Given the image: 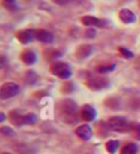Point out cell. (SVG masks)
Returning <instances> with one entry per match:
<instances>
[{
    "instance_id": "cell-1",
    "label": "cell",
    "mask_w": 140,
    "mask_h": 154,
    "mask_svg": "<svg viewBox=\"0 0 140 154\" xmlns=\"http://www.w3.org/2000/svg\"><path fill=\"white\" fill-rule=\"evenodd\" d=\"M49 70L53 75H55L59 79H69L73 75L71 67L68 63L60 62V60H55V62H53L52 64H50Z\"/></svg>"
},
{
    "instance_id": "cell-2",
    "label": "cell",
    "mask_w": 140,
    "mask_h": 154,
    "mask_svg": "<svg viewBox=\"0 0 140 154\" xmlns=\"http://www.w3.org/2000/svg\"><path fill=\"white\" fill-rule=\"evenodd\" d=\"M107 127L109 130L114 131V132H128L130 130L129 122L127 119L122 117V116H113L111 119H108L107 121Z\"/></svg>"
},
{
    "instance_id": "cell-3",
    "label": "cell",
    "mask_w": 140,
    "mask_h": 154,
    "mask_svg": "<svg viewBox=\"0 0 140 154\" xmlns=\"http://www.w3.org/2000/svg\"><path fill=\"white\" fill-rule=\"evenodd\" d=\"M20 93V86L17 83L14 82H7L4 83L0 88V99L1 100H7L16 96Z\"/></svg>"
},
{
    "instance_id": "cell-4",
    "label": "cell",
    "mask_w": 140,
    "mask_h": 154,
    "mask_svg": "<svg viewBox=\"0 0 140 154\" xmlns=\"http://www.w3.org/2000/svg\"><path fill=\"white\" fill-rule=\"evenodd\" d=\"M86 85L88 89H91L94 91H100L109 86V80L106 76H91L86 82Z\"/></svg>"
},
{
    "instance_id": "cell-5",
    "label": "cell",
    "mask_w": 140,
    "mask_h": 154,
    "mask_svg": "<svg viewBox=\"0 0 140 154\" xmlns=\"http://www.w3.org/2000/svg\"><path fill=\"white\" fill-rule=\"evenodd\" d=\"M81 22H82V25H85V26H87V27H101V29H105L108 25V22L106 20L98 19V17H95V16H90V15L82 16Z\"/></svg>"
},
{
    "instance_id": "cell-6",
    "label": "cell",
    "mask_w": 140,
    "mask_h": 154,
    "mask_svg": "<svg viewBox=\"0 0 140 154\" xmlns=\"http://www.w3.org/2000/svg\"><path fill=\"white\" fill-rule=\"evenodd\" d=\"M60 109L65 112L67 116H74L78 111V105L76 102L71 99H64L63 101H60Z\"/></svg>"
},
{
    "instance_id": "cell-7",
    "label": "cell",
    "mask_w": 140,
    "mask_h": 154,
    "mask_svg": "<svg viewBox=\"0 0 140 154\" xmlns=\"http://www.w3.org/2000/svg\"><path fill=\"white\" fill-rule=\"evenodd\" d=\"M16 37L21 43L27 45V43L32 42L33 40H36V30H30V29L21 30L16 33Z\"/></svg>"
},
{
    "instance_id": "cell-8",
    "label": "cell",
    "mask_w": 140,
    "mask_h": 154,
    "mask_svg": "<svg viewBox=\"0 0 140 154\" xmlns=\"http://www.w3.org/2000/svg\"><path fill=\"white\" fill-rule=\"evenodd\" d=\"M80 116L82 120L87 121V122H91L96 119L97 116V111L94 106L91 105H84L81 109H80Z\"/></svg>"
},
{
    "instance_id": "cell-9",
    "label": "cell",
    "mask_w": 140,
    "mask_h": 154,
    "mask_svg": "<svg viewBox=\"0 0 140 154\" xmlns=\"http://www.w3.org/2000/svg\"><path fill=\"white\" fill-rule=\"evenodd\" d=\"M75 133L78 136L81 140H90L94 136V132H92V128L88 126V125H81L79 126L78 128L75 130Z\"/></svg>"
},
{
    "instance_id": "cell-10",
    "label": "cell",
    "mask_w": 140,
    "mask_h": 154,
    "mask_svg": "<svg viewBox=\"0 0 140 154\" xmlns=\"http://www.w3.org/2000/svg\"><path fill=\"white\" fill-rule=\"evenodd\" d=\"M20 58L26 66H33V64L37 62V54L34 53L33 49H30V48L22 51L21 54H20Z\"/></svg>"
},
{
    "instance_id": "cell-11",
    "label": "cell",
    "mask_w": 140,
    "mask_h": 154,
    "mask_svg": "<svg viewBox=\"0 0 140 154\" xmlns=\"http://www.w3.org/2000/svg\"><path fill=\"white\" fill-rule=\"evenodd\" d=\"M9 120H10L12 126L21 127V126L25 125V113H21L19 110H14V111L10 112Z\"/></svg>"
},
{
    "instance_id": "cell-12",
    "label": "cell",
    "mask_w": 140,
    "mask_h": 154,
    "mask_svg": "<svg viewBox=\"0 0 140 154\" xmlns=\"http://www.w3.org/2000/svg\"><path fill=\"white\" fill-rule=\"evenodd\" d=\"M36 40L42 43H52L54 37L52 32L41 29V30H36Z\"/></svg>"
},
{
    "instance_id": "cell-13",
    "label": "cell",
    "mask_w": 140,
    "mask_h": 154,
    "mask_svg": "<svg viewBox=\"0 0 140 154\" xmlns=\"http://www.w3.org/2000/svg\"><path fill=\"white\" fill-rule=\"evenodd\" d=\"M119 19H121V21L123 22V23H133V22H135V20H136V16H135V14L132 11V10H129V9H122L121 11H119Z\"/></svg>"
},
{
    "instance_id": "cell-14",
    "label": "cell",
    "mask_w": 140,
    "mask_h": 154,
    "mask_svg": "<svg viewBox=\"0 0 140 154\" xmlns=\"http://www.w3.org/2000/svg\"><path fill=\"white\" fill-rule=\"evenodd\" d=\"M92 53V46L90 45H80L75 49V54L80 59H85Z\"/></svg>"
},
{
    "instance_id": "cell-15",
    "label": "cell",
    "mask_w": 140,
    "mask_h": 154,
    "mask_svg": "<svg viewBox=\"0 0 140 154\" xmlns=\"http://www.w3.org/2000/svg\"><path fill=\"white\" fill-rule=\"evenodd\" d=\"M38 80V74L33 70H27L26 73H25V82H26V84H30V85H33L36 84Z\"/></svg>"
},
{
    "instance_id": "cell-16",
    "label": "cell",
    "mask_w": 140,
    "mask_h": 154,
    "mask_svg": "<svg viewBox=\"0 0 140 154\" xmlns=\"http://www.w3.org/2000/svg\"><path fill=\"white\" fill-rule=\"evenodd\" d=\"M136 153H138V146L135 143H127L121 149V154H136Z\"/></svg>"
},
{
    "instance_id": "cell-17",
    "label": "cell",
    "mask_w": 140,
    "mask_h": 154,
    "mask_svg": "<svg viewBox=\"0 0 140 154\" xmlns=\"http://www.w3.org/2000/svg\"><path fill=\"white\" fill-rule=\"evenodd\" d=\"M118 148H119V140L112 139V140H108V142L106 143V150L109 154H116V152L118 150Z\"/></svg>"
},
{
    "instance_id": "cell-18",
    "label": "cell",
    "mask_w": 140,
    "mask_h": 154,
    "mask_svg": "<svg viewBox=\"0 0 140 154\" xmlns=\"http://www.w3.org/2000/svg\"><path fill=\"white\" fill-rule=\"evenodd\" d=\"M60 52L58 49H53V48H49V49H46L44 51V57L48 59V60H53V59H58L60 57Z\"/></svg>"
},
{
    "instance_id": "cell-19",
    "label": "cell",
    "mask_w": 140,
    "mask_h": 154,
    "mask_svg": "<svg viewBox=\"0 0 140 154\" xmlns=\"http://www.w3.org/2000/svg\"><path fill=\"white\" fill-rule=\"evenodd\" d=\"M114 69H116V64L112 63V64H102V66H98L96 70L98 74H107Z\"/></svg>"
},
{
    "instance_id": "cell-20",
    "label": "cell",
    "mask_w": 140,
    "mask_h": 154,
    "mask_svg": "<svg viewBox=\"0 0 140 154\" xmlns=\"http://www.w3.org/2000/svg\"><path fill=\"white\" fill-rule=\"evenodd\" d=\"M37 122V116L33 112L25 113V125H34Z\"/></svg>"
},
{
    "instance_id": "cell-21",
    "label": "cell",
    "mask_w": 140,
    "mask_h": 154,
    "mask_svg": "<svg viewBox=\"0 0 140 154\" xmlns=\"http://www.w3.org/2000/svg\"><path fill=\"white\" fill-rule=\"evenodd\" d=\"M118 51H119V53L122 54V57H124V58H127V59H132V58L134 57V54H133L132 51H129L128 48H125V47H119Z\"/></svg>"
},
{
    "instance_id": "cell-22",
    "label": "cell",
    "mask_w": 140,
    "mask_h": 154,
    "mask_svg": "<svg viewBox=\"0 0 140 154\" xmlns=\"http://www.w3.org/2000/svg\"><path fill=\"white\" fill-rule=\"evenodd\" d=\"M0 132H1V134L6 136V137H11V136H14V134H15L14 130H12L10 126H3L1 128H0Z\"/></svg>"
},
{
    "instance_id": "cell-23",
    "label": "cell",
    "mask_w": 140,
    "mask_h": 154,
    "mask_svg": "<svg viewBox=\"0 0 140 154\" xmlns=\"http://www.w3.org/2000/svg\"><path fill=\"white\" fill-rule=\"evenodd\" d=\"M63 93L64 94H69V93H71L73 90H74V84L73 83H67V84H64L63 85Z\"/></svg>"
},
{
    "instance_id": "cell-24",
    "label": "cell",
    "mask_w": 140,
    "mask_h": 154,
    "mask_svg": "<svg viewBox=\"0 0 140 154\" xmlns=\"http://www.w3.org/2000/svg\"><path fill=\"white\" fill-rule=\"evenodd\" d=\"M85 35H86V37H88V38H94V37H96V30H95L94 27H88V29L86 30Z\"/></svg>"
},
{
    "instance_id": "cell-25",
    "label": "cell",
    "mask_w": 140,
    "mask_h": 154,
    "mask_svg": "<svg viewBox=\"0 0 140 154\" xmlns=\"http://www.w3.org/2000/svg\"><path fill=\"white\" fill-rule=\"evenodd\" d=\"M132 130H133V132H134L135 137L140 139V123H135V125L132 127Z\"/></svg>"
},
{
    "instance_id": "cell-26",
    "label": "cell",
    "mask_w": 140,
    "mask_h": 154,
    "mask_svg": "<svg viewBox=\"0 0 140 154\" xmlns=\"http://www.w3.org/2000/svg\"><path fill=\"white\" fill-rule=\"evenodd\" d=\"M52 2L55 4V5H59V6H64V5H68L71 0H52Z\"/></svg>"
},
{
    "instance_id": "cell-27",
    "label": "cell",
    "mask_w": 140,
    "mask_h": 154,
    "mask_svg": "<svg viewBox=\"0 0 140 154\" xmlns=\"http://www.w3.org/2000/svg\"><path fill=\"white\" fill-rule=\"evenodd\" d=\"M4 120H5V115L1 112V113H0V122H3Z\"/></svg>"
},
{
    "instance_id": "cell-28",
    "label": "cell",
    "mask_w": 140,
    "mask_h": 154,
    "mask_svg": "<svg viewBox=\"0 0 140 154\" xmlns=\"http://www.w3.org/2000/svg\"><path fill=\"white\" fill-rule=\"evenodd\" d=\"M5 3H10V4H14L15 3V0H4Z\"/></svg>"
},
{
    "instance_id": "cell-29",
    "label": "cell",
    "mask_w": 140,
    "mask_h": 154,
    "mask_svg": "<svg viewBox=\"0 0 140 154\" xmlns=\"http://www.w3.org/2000/svg\"><path fill=\"white\" fill-rule=\"evenodd\" d=\"M138 5H139V6H140V0H138Z\"/></svg>"
},
{
    "instance_id": "cell-30",
    "label": "cell",
    "mask_w": 140,
    "mask_h": 154,
    "mask_svg": "<svg viewBox=\"0 0 140 154\" xmlns=\"http://www.w3.org/2000/svg\"><path fill=\"white\" fill-rule=\"evenodd\" d=\"M3 154H10V153H6V152H5V153H3Z\"/></svg>"
}]
</instances>
